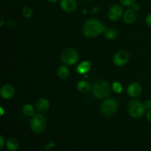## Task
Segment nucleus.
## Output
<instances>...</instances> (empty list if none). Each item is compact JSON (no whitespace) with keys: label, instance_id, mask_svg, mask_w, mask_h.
<instances>
[{"label":"nucleus","instance_id":"obj_5","mask_svg":"<svg viewBox=\"0 0 151 151\" xmlns=\"http://www.w3.org/2000/svg\"><path fill=\"white\" fill-rule=\"evenodd\" d=\"M29 126L34 133H41L47 127V120L44 115L41 114H35L33 116L31 117Z\"/></svg>","mask_w":151,"mask_h":151},{"label":"nucleus","instance_id":"obj_32","mask_svg":"<svg viewBox=\"0 0 151 151\" xmlns=\"http://www.w3.org/2000/svg\"><path fill=\"white\" fill-rule=\"evenodd\" d=\"M5 151H7V150H5Z\"/></svg>","mask_w":151,"mask_h":151},{"label":"nucleus","instance_id":"obj_18","mask_svg":"<svg viewBox=\"0 0 151 151\" xmlns=\"http://www.w3.org/2000/svg\"><path fill=\"white\" fill-rule=\"evenodd\" d=\"M57 75L61 79H66L69 76V68L66 66H61L58 69Z\"/></svg>","mask_w":151,"mask_h":151},{"label":"nucleus","instance_id":"obj_10","mask_svg":"<svg viewBox=\"0 0 151 151\" xmlns=\"http://www.w3.org/2000/svg\"><path fill=\"white\" fill-rule=\"evenodd\" d=\"M142 89V86L137 82H133L128 85V89H127V93L129 96L132 98L138 97L141 95Z\"/></svg>","mask_w":151,"mask_h":151},{"label":"nucleus","instance_id":"obj_15","mask_svg":"<svg viewBox=\"0 0 151 151\" xmlns=\"http://www.w3.org/2000/svg\"><path fill=\"white\" fill-rule=\"evenodd\" d=\"M91 86L88 81H85V80H81L77 84V88L81 93H88L91 89Z\"/></svg>","mask_w":151,"mask_h":151},{"label":"nucleus","instance_id":"obj_8","mask_svg":"<svg viewBox=\"0 0 151 151\" xmlns=\"http://www.w3.org/2000/svg\"><path fill=\"white\" fill-rule=\"evenodd\" d=\"M130 59L129 53L125 50H119L114 56L113 62L116 66L121 67L125 65Z\"/></svg>","mask_w":151,"mask_h":151},{"label":"nucleus","instance_id":"obj_6","mask_svg":"<svg viewBox=\"0 0 151 151\" xmlns=\"http://www.w3.org/2000/svg\"><path fill=\"white\" fill-rule=\"evenodd\" d=\"M79 58L78 51L75 49L68 47L61 53V61L67 65H74L77 63Z\"/></svg>","mask_w":151,"mask_h":151},{"label":"nucleus","instance_id":"obj_31","mask_svg":"<svg viewBox=\"0 0 151 151\" xmlns=\"http://www.w3.org/2000/svg\"><path fill=\"white\" fill-rule=\"evenodd\" d=\"M47 1L50 3H56L57 1H58L59 0H47Z\"/></svg>","mask_w":151,"mask_h":151},{"label":"nucleus","instance_id":"obj_22","mask_svg":"<svg viewBox=\"0 0 151 151\" xmlns=\"http://www.w3.org/2000/svg\"><path fill=\"white\" fill-rule=\"evenodd\" d=\"M119 1L125 7H132L136 3V0H119Z\"/></svg>","mask_w":151,"mask_h":151},{"label":"nucleus","instance_id":"obj_4","mask_svg":"<svg viewBox=\"0 0 151 151\" xmlns=\"http://www.w3.org/2000/svg\"><path fill=\"white\" fill-rule=\"evenodd\" d=\"M127 110H128V114L131 117L135 118H141L145 113V108L143 103L137 99L131 100L128 103Z\"/></svg>","mask_w":151,"mask_h":151},{"label":"nucleus","instance_id":"obj_27","mask_svg":"<svg viewBox=\"0 0 151 151\" xmlns=\"http://www.w3.org/2000/svg\"><path fill=\"white\" fill-rule=\"evenodd\" d=\"M132 7H133L132 8L133 10H134L136 12H137V11H138V10H139L140 5L139 4H137V3H135V4H134V5L132 6Z\"/></svg>","mask_w":151,"mask_h":151},{"label":"nucleus","instance_id":"obj_1","mask_svg":"<svg viewBox=\"0 0 151 151\" xmlns=\"http://www.w3.org/2000/svg\"><path fill=\"white\" fill-rule=\"evenodd\" d=\"M106 30V27L96 19H89L83 26V33L87 38H94Z\"/></svg>","mask_w":151,"mask_h":151},{"label":"nucleus","instance_id":"obj_24","mask_svg":"<svg viewBox=\"0 0 151 151\" xmlns=\"http://www.w3.org/2000/svg\"><path fill=\"white\" fill-rule=\"evenodd\" d=\"M145 23L148 27L151 28V13L147 14L145 17Z\"/></svg>","mask_w":151,"mask_h":151},{"label":"nucleus","instance_id":"obj_19","mask_svg":"<svg viewBox=\"0 0 151 151\" xmlns=\"http://www.w3.org/2000/svg\"><path fill=\"white\" fill-rule=\"evenodd\" d=\"M112 90H113V91L114 93H117V94L121 93L122 92V90H123L122 84L120 82H119V81H114L113 84H112Z\"/></svg>","mask_w":151,"mask_h":151},{"label":"nucleus","instance_id":"obj_7","mask_svg":"<svg viewBox=\"0 0 151 151\" xmlns=\"http://www.w3.org/2000/svg\"><path fill=\"white\" fill-rule=\"evenodd\" d=\"M123 9L119 4H113L108 10V17L111 21H117L123 16Z\"/></svg>","mask_w":151,"mask_h":151},{"label":"nucleus","instance_id":"obj_17","mask_svg":"<svg viewBox=\"0 0 151 151\" xmlns=\"http://www.w3.org/2000/svg\"><path fill=\"white\" fill-rule=\"evenodd\" d=\"M22 112L27 117H32L35 115V109L31 104H25L22 107Z\"/></svg>","mask_w":151,"mask_h":151},{"label":"nucleus","instance_id":"obj_11","mask_svg":"<svg viewBox=\"0 0 151 151\" xmlns=\"http://www.w3.org/2000/svg\"><path fill=\"white\" fill-rule=\"evenodd\" d=\"M15 89L10 84H4L0 90V95L4 99H10L14 96Z\"/></svg>","mask_w":151,"mask_h":151},{"label":"nucleus","instance_id":"obj_26","mask_svg":"<svg viewBox=\"0 0 151 151\" xmlns=\"http://www.w3.org/2000/svg\"><path fill=\"white\" fill-rule=\"evenodd\" d=\"M7 26L9 27V28H10V25H12V28H14L15 27H16V24H15V22H13V20H8L7 22Z\"/></svg>","mask_w":151,"mask_h":151},{"label":"nucleus","instance_id":"obj_12","mask_svg":"<svg viewBox=\"0 0 151 151\" xmlns=\"http://www.w3.org/2000/svg\"><path fill=\"white\" fill-rule=\"evenodd\" d=\"M123 20L126 24H133L137 19V13L133 9H128L123 14Z\"/></svg>","mask_w":151,"mask_h":151},{"label":"nucleus","instance_id":"obj_9","mask_svg":"<svg viewBox=\"0 0 151 151\" xmlns=\"http://www.w3.org/2000/svg\"><path fill=\"white\" fill-rule=\"evenodd\" d=\"M60 6L63 11L72 13L77 9L78 3L76 0H60Z\"/></svg>","mask_w":151,"mask_h":151},{"label":"nucleus","instance_id":"obj_30","mask_svg":"<svg viewBox=\"0 0 151 151\" xmlns=\"http://www.w3.org/2000/svg\"><path fill=\"white\" fill-rule=\"evenodd\" d=\"M0 110H1V112H0V114H1V115H4V108L3 107H0Z\"/></svg>","mask_w":151,"mask_h":151},{"label":"nucleus","instance_id":"obj_25","mask_svg":"<svg viewBox=\"0 0 151 151\" xmlns=\"http://www.w3.org/2000/svg\"><path fill=\"white\" fill-rule=\"evenodd\" d=\"M4 144H5V140H4V137L1 136H0V149H2L4 147Z\"/></svg>","mask_w":151,"mask_h":151},{"label":"nucleus","instance_id":"obj_13","mask_svg":"<svg viewBox=\"0 0 151 151\" xmlns=\"http://www.w3.org/2000/svg\"><path fill=\"white\" fill-rule=\"evenodd\" d=\"M35 107L39 112H46L50 108V102L45 98H41L37 100L36 103H35Z\"/></svg>","mask_w":151,"mask_h":151},{"label":"nucleus","instance_id":"obj_16","mask_svg":"<svg viewBox=\"0 0 151 151\" xmlns=\"http://www.w3.org/2000/svg\"><path fill=\"white\" fill-rule=\"evenodd\" d=\"M6 147L9 151H16L19 148V142L14 138H10L6 142Z\"/></svg>","mask_w":151,"mask_h":151},{"label":"nucleus","instance_id":"obj_28","mask_svg":"<svg viewBox=\"0 0 151 151\" xmlns=\"http://www.w3.org/2000/svg\"><path fill=\"white\" fill-rule=\"evenodd\" d=\"M146 117H147V121L151 124V110L147 111V113H146Z\"/></svg>","mask_w":151,"mask_h":151},{"label":"nucleus","instance_id":"obj_20","mask_svg":"<svg viewBox=\"0 0 151 151\" xmlns=\"http://www.w3.org/2000/svg\"><path fill=\"white\" fill-rule=\"evenodd\" d=\"M22 14L24 15L26 19H30L32 16H33V10L30 8V7L25 6L22 9Z\"/></svg>","mask_w":151,"mask_h":151},{"label":"nucleus","instance_id":"obj_23","mask_svg":"<svg viewBox=\"0 0 151 151\" xmlns=\"http://www.w3.org/2000/svg\"><path fill=\"white\" fill-rule=\"evenodd\" d=\"M143 105H144V107H145V110H151V100L150 99H147V100H146L145 102L143 103Z\"/></svg>","mask_w":151,"mask_h":151},{"label":"nucleus","instance_id":"obj_14","mask_svg":"<svg viewBox=\"0 0 151 151\" xmlns=\"http://www.w3.org/2000/svg\"><path fill=\"white\" fill-rule=\"evenodd\" d=\"M91 70V63L88 61H83L77 66L76 71L79 74H86Z\"/></svg>","mask_w":151,"mask_h":151},{"label":"nucleus","instance_id":"obj_3","mask_svg":"<svg viewBox=\"0 0 151 151\" xmlns=\"http://www.w3.org/2000/svg\"><path fill=\"white\" fill-rule=\"evenodd\" d=\"M118 109V103L114 99H106L103 101L100 105L101 113L106 118L113 116Z\"/></svg>","mask_w":151,"mask_h":151},{"label":"nucleus","instance_id":"obj_2","mask_svg":"<svg viewBox=\"0 0 151 151\" xmlns=\"http://www.w3.org/2000/svg\"><path fill=\"white\" fill-rule=\"evenodd\" d=\"M92 93L97 99H105L109 95L111 87L109 83L106 81H98L91 87Z\"/></svg>","mask_w":151,"mask_h":151},{"label":"nucleus","instance_id":"obj_29","mask_svg":"<svg viewBox=\"0 0 151 151\" xmlns=\"http://www.w3.org/2000/svg\"><path fill=\"white\" fill-rule=\"evenodd\" d=\"M54 145H55L54 142H48V143H47V147H46V149H50V148H51V147H54Z\"/></svg>","mask_w":151,"mask_h":151},{"label":"nucleus","instance_id":"obj_21","mask_svg":"<svg viewBox=\"0 0 151 151\" xmlns=\"http://www.w3.org/2000/svg\"><path fill=\"white\" fill-rule=\"evenodd\" d=\"M116 34H117L116 31L112 28L110 30H106V31H105V37L108 39H114L116 38Z\"/></svg>","mask_w":151,"mask_h":151}]
</instances>
